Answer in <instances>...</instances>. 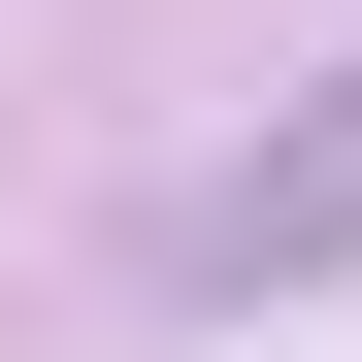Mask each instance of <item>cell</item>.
<instances>
[{"label":"cell","instance_id":"cell-1","mask_svg":"<svg viewBox=\"0 0 362 362\" xmlns=\"http://www.w3.org/2000/svg\"><path fill=\"white\" fill-rule=\"evenodd\" d=\"M296 264H362V66H329V99L198 198V296H296Z\"/></svg>","mask_w":362,"mask_h":362}]
</instances>
